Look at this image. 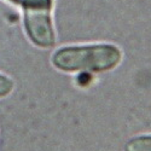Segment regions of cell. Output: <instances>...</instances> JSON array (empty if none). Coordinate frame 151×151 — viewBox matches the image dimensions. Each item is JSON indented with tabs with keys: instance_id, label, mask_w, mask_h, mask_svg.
<instances>
[{
	"instance_id": "obj_3",
	"label": "cell",
	"mask_w": 151,
	"mask_h": 151,
	"mask_svg": "<svg viewBox=\"0 0 151 151\" xmlns=\"http://www.w3.org/2000/svg\"><path fill=\"white\" fill-rule=\"evenodd\" d=\"M126 151H151V135H142L126 144Z\"/></svg>"
},
{
	"instance_id": "obj_2",
	"label": "cell",
	"mask_w": 151,
	"mask_h": 151,
	"mask_svg": "<svg viewBox=\"0 0 151 151\" xmlns=\"http://www.w3.org/2000/svg\"><path fill=\"white\" fill-rule=\"evenodd\" d=\"M23 10L24 29L29 40L37 47L48 48L55 45L56 35L51 11L53 0H9Z\"/></svg>"
},
{
	"instance_id": "obj_4",
	"label": "cell",
	"mask_w": 151,
	"mask_h": 151,
	"mask_svg": "<svg viewBox=\"0 0 151 151\" xmlns=\"http://www.w3.org/2000/svg\"><path fill=\"white\" fill-rule=\"evenodd\" d=\"M14 90V82L5 75L0 74V98H4L11 93Z\"/></svg>"
},
{
	"instance_id": "obj_1",
	"label": "cell",
	"mask_w": 151,
	"mask_h": 151,
	"mask_svg": "<svg viewBox=\"0 0 151 151\" xmlns=\"http://www.w3.org/2000/svg\"><path fill=\"white\" fill-rule=\"evenodd\" d=\"M121 58V50L110 44L68 46L53 53L52 64L58 70L67 73H103L116 68Z\"/></svg>"
}]
</instances>
